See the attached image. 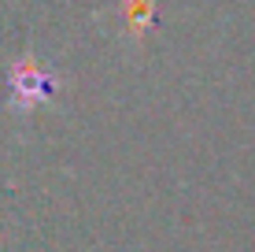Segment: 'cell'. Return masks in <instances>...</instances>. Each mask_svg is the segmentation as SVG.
Here are the masks:
<instances>
[{"mask_svg": "<svg viewBox=\"0 0 255 252\" xmlns=\"http://www.w3.org/2000/svg\"><path fill=\"white\" fill-rule=\"evenodd\" d=\"M7 89H11V108L15 111H33L37 104H45L56 93V78L48 71H41L33 59L15 63L11 78H7Z\"/></svg>", "mask_w": 255, "mask_h": 252, "instance_id": "1", "label": "cell"}]
</instances>
